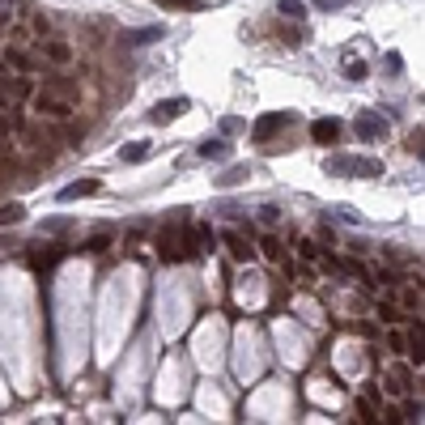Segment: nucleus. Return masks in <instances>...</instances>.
Segmentation results:
<instances>
[{
  "instance_id": "1",
  "label": "nucleus",
  "mask_w": 425,
  "mask_h": 425,
  "mask_svg": "<svg viewBox=\"0 0 425 425\" xmlns=\"http://www.w3.org/2000/svg\"><path fill=\"white\" fill-rule=\"evenodd\" d=\"M30 106H34L38 115H47V119H68V115L77 111L64 89H38V94H30Z\"/></svg>"
},
{
  "instance_id": "2",
  "label": "nucleus",
  "mask_w": 425,
  "mask_h": 425,
  "mask_svg": "<svg viewBox=\"0 0 425 425\" xmlns=\"http://www.w3.org/2000/svg\"><path fill=\"white\" fill-rule=\"evenodd\" d=\"M328 170H332V175H362V179H379V175H383V162H379V158H328Z\"/></svg>"
},
{
  "instance_id": "3",
  "label": "nucleus",
  "mask_w": 425,
  "mask_h": 425,
  "mask_svg": "<svg viewBox=\"0 0 425 425\" xmlns=\"http://www.w3.org/2000/svg\"><path fill=\"white\" fill-rule=\"evenodd\" d=\"M289 123H294V115H289V111H272V115H264V119L251 128V136H255L260 145H268V140H272L277 132H285Z\"/></svg>"
},
{
  "instance_id": "4",
  "label": "nucleus",
  "mask_w": 425,
  "mask_h": 425,
  "mask_svg": "<svg viewBox=\"0 0 425 425\" xmlns=\"http://www.w3.org/2000/svg\"><path fill=\"white\" fill-rule=\"evenodd\" d=\"M187 106H192L187 98H162V102H158V106L149 111V119H153V123H175V119H179V115H183Z\"/></svg>"
},
{
  "instance_id": "5",
  "label": "nucleus",
  "mask_w": 425,
  "mask_h": 425,
  "mask_svg": "<svg viewBox=\"0 0 425 425\" xmlns=\"http://www.w3.org/2000/svg\"><path fill=\"white\" fill-rule=\"evenodd\" d=\"M341 132H345V123H341V119H332V115L311 123V140H315V145H336V140H341Z\"/></svg>"
},
{
  "instance_id": "6",
  "label": "nucleus",
  "mask_w": 425,
  "mask_h": 425,
  "mask_svg": "<svg viewBox=\"0 0 425 425\" xmlns=\"http://www.w3.org/2000/svg\"><path fill=\"white\" fill-rule=\"evenodd\" d=\"M353 132L362 136V140H383L387 136V119H379V115H358V123H353Z\"/></svg>"
},
{
  "instance_id": "7",
  "label": "nucleus",
  "mask_w": 425,
  "mask_h": 425,
  "mask_svg": "<svg viewBox=\"0 0 425 425\" xmlns=\"http://www.w3.org/2000/svg\"><path fill=\"white\" fill-rule=\"evenodd\" d=\"M38 51H43V60H51V64H72V47L64 43V38H47V43H38Z\"/></svg>"
},
{
  "instance_id": "8",
  "label": "nucleus",
  "mask_w": 425,
  "mask_h": 425,
  "mask_svg": "<svg viewBox=\"0 0 425 425\" xmlns=\"http://www.w3.org/2000/svg\"><path fill=\"white\" fill-rule=\"evenodd\" d=\"M98 192H102V183H98V179H81V183H68V187H60V200H64V204H72V200L98 196Z\"/></svg>"
},
{
  "instance_id": "9",
  "label": "nucleus",
  "mask_w": 425,
  "mask_h": 425,
  "mask_svg": "<svg viewBox=\"0 0 425 425\" xmlns=\"http://www.w3.org/2000/svg\"><path fill=\"white\" fill-rule=\"evenodd\" d=\"M226 247H230V255H234L238 264H247V260H255V247H251V243H247V238H243L238 230H230V234H226Z\"/></svg>"
},
{
  "instance_id": "10",
  "label": "nucleus",
  "mask_w": 425,
  "mask_h": 425,
  "mask_svg": "<svg viewBox=\"0 0 425 425\" xmlns=\"http://www.w3.org/2000/svg\"><path fill=\"white\" fill-rule=\"evenodd\" d=\"M404 345H409V349H413V362H417V366H421V362H425V336H421V319H417V328H413V332H409V341H404Z\"/></svg>"
},
{
  "instance_id": "11",
  "label": "nucleus",
  "mask_w": 425,
  "mask_h": 425,
  "mask_svg": "<svg viewBox=\"0 0 425 425\" xmlns=\"http://www.w3.org/2000/svg\"><path fill=\"white\" fill-rule=\"evenodd\" d=\"M119 158H123L128 166H136V162H145V158H149V145H145V140H132V145H128Z\"/></svg>"
},
{
  "instance_id": "12",
  "label": "nucleus",
  "mask_w": 425,
  "mask_h": 425,
  "mask_svg": "<svg viewBox=\"0 0 425 425\" xmlns=\"http://www.w3.org/2000/svg\"><path fill=\"white\" fill-rule=\"evenodd\" d=\"M200 158H213V162H226V158H230V149H226V140H204V145H200Z\"/></svg>"
},
{
  "instance_id": "13",
  "label": "nucleus",
  "mask_w": 425,
  "mask_h": 425,
  "mask_svg": "<svg viewBox=\"0 0 425 425\" xmlns=\"http://www.w3.org/2000/svg\"><path fill=\"white\" fill-rule=\"evenodd\" d=\"M21 217H26V209H21V204H17V200H9V204H4V209H0V226H17V221H21Z\"/></svg>"
},
{
  "instance_id": "14",
  "label": "nucleus",
  "mask_w": 425,
  "mask_h": 425,
  "mask_svg": "<svg viewBox=\"0 0 425 425\" xmlns=\"http://www.w3.org/2000/svg\"><path fill=\"white\" fill-rule=\"evenodd\" d=\"M4 94H9V98H30V94H34V85H30L26 77H17L13 85H4Z\"/></svg>"
},
{
  "instance_id": "15",
  "label": "nucleus",
  "mask_w": 425,
  "mask_h": 425,
  "mask_svg": "<svg viewBox=\"0 0 425 425\" xmlns=\"http://www.w3.org/2000/svg\"><path fill=\"white\" fill-rule=\"evenodd\" d=\"M379 319H387V324H400L404 315H400V307H396V302H379Z\"/></svg>"
},
{
  "instance_id": "16",
  "label": "nucleus",
  "mask_w": 425,
  "mask_h": 425,
  "mask_svg": "<svg viewBox=\"0 0 425 425\" xmlns=\"http://www.w3.org/2000/svg\"><path fill=\"white\" fill-rule=\"evenodd\" d=\"M277 9H281V17H294V21H298V17H302V13H307V9H302V4H298V0H281V4H277Z\"/></svg>"
},
{
  "instance_id": "17",
  "label": "nucleus",
  "mask_w": 425,
  "mask_h": 425,
  "mask_svg": "<svg viewBox=\"0 0 425 425\" xmlns=\"http://www.w3.org/2000/svg\"><path fill=\"white\" fill-rule=\"evenodd\" d=\"M260 247H264V255H268V260H281V255H285V251H281V238H272V234H268Z\"/></svg>"
},
{
  "instance_id": "18",
  "label": "nucleus",
  "mask_w": 425,
  "mask_h": 425,
  "mask_svg": "<svg viewBox=\"0 0 425 425\" xmlns=\"http://www.w3.org/2000/svg\"><path fill=\"white\" fill-rule=\"evenodd\" d=\"M158 4H166V9H179V13H196V9H200V0H158Z\"/></svg>"
},
{
  "instance_id": "19",
  "label": "nucleus",
  "mask_w": 425,
  "mask_h": 425,
  "mask_svg": "<svg viewBox=\"0 0 425 425\" xmlns=\"http://www.w3.org/2000/svg\"><path fill=\"white\" fill-rule=\"evenodd\" d=\"M9 64H13V68H21V72H30V68H34V60H30V55H21V51H9Z\"/></svg>"
},
{
  "instance_id": "20",
  "label": "nucleus",
  "mask_w": 425,
  "mask_h": 425,
  "mask_svg": "<svg viewBox=\"0 0 425 425\" xmlns=\"http://www.w3.org/2000/svg\"><path fill=\"white\" fill-rule=\"evenodd\" d=\"M243 179H247V170H243V166H234V170H230L226 179H217V183H221V187H234V183H243Z\"/></svg>"
},
{
  "instance_id": "21",
  "label": "nucleus",
  "mask_w": 425,
  "mask_h": 425,
  "mask_svg": "<svg viewBox=\"0 0 425 425\" xmlns=\"http://www.w3.org/2000/svg\"><path fill=\"white\" fill-rule=\"evenodd\" d=\"M404 341H409L404 332H392V336H387V349H392V353H404Z\"/></svg>"
},
{
  "instance_id": "22",
  "label": "nucleus",
  "mask_w": 425,
  "mask_h": 425,
  "mask_svg": "<svg viewBox=\"0 0 425 425\" xmlns=\"http://www.w3.org/2000/svg\"><path fill=\"white\" fill-rule=\"evenodd\" d=\"M106 247H111V238H106V234H98V238H89V247H85V251H94V255H98V251H106Z\"/></svg>"
},
{
  "instance_id": "23",
  "label": "nucleus",
  "mask_w": 425,
  "mask_h": 425,
  "mask_svg": "<svg viewBox=\"0 0 425 425\" xmlns=\"http://www.w3.org/2000/svg\"><path fill=\"white\" fill-rule=\"evenodd\" d=\"M345 68H349V77H353V81H362V77H366V64H362V60H353V64H345Z\"/></svg>"
},
{
  "instance_id": "24",
  "label": "nucleus",
  "mask_w": 425,
  "mask_h": 425,
  "mask_svg": "<svg viewBox=\"0 0 425 425\" xmlns=\"http://www.w3.org/2000/svg\"><path fill=\"white\" fill-rule=\"evenodd\" d=\"M302 260H319V247L311 238H302Z\"/></svg>"
},
{
  "instance_id": "25",
  "label": "nucleus",
  "mask_w": 425,
  "mask_h": 425,
  "mask_svg": "<svg viewBox=\"0 0 425 425\" xmlns=\"http://www.w3.org/2000/svg\"><path fill=\"white\" fill-rule=\"evenodd\" d=\"M421 128H417V132H413V136H409V153H417V158H421Z\"/></svg>"
},
{
  "instance_id": "26",
  "label": "nucleus",
  "mask_w": 425,
  "mask_h": 425,
  "mask_svg": "<svg viewBox=\"0 0 425 425\" xmlns=\"http://www.w3.org/2000/svg\"><path fill=\"white\" fill-rule=\"evenodd\" d=\"M358 413H362V421H379V417H375V409H370L366 400H358Z\"/></svg>"
},
{
  "instance_id": "27",
  "label": "nucleus",
  "mask_w": 425,
  "mask_h": 425,
  "mask_svg": "<svg viewBox=\"0 0 425 425\" xmlns=\"http://www.w3.org/2000/svg\"><path fill=\"white\" fill-rule=\"evenodd\" d=\"M34 30H38V34H47V30H51V21H47L43 13H34Z\"/></svg>"
},
{
  "instance_id": "28",
  "label": "nucleus",
  "mask_w": 425,
  "mask_h": 425,
  "mask_svg": "<svg viewBox=\"0 0 425 425\" xmlns=\"http://www.w3.org/2000/svg\"><path fill=\"white\" fill-rule=\"evenodd\" d=\"M336 4H345V0H315V9H336Z\"/></svg>"
},
{
  "instance_id": "29",
  "label": "nucleus",
  "mask_w": 425,
  "mask_h": 425,
  "mask_svg": "<svg viewBox=\"0 0 425 425\" xmlns=\"http://www.w3.org/2000/svg\"><path fill=\"white\" fill-rule=\"evenodd\" d=\"M0 106H9V94H4V85H0Z\"/></svg>"
},
{
  "instance_id": "30",
  "label": "nucleus",
  "mask_w": 425,
  "mask_h": 425,
  "mask_svg": "<svg viewBox=\"0 0 425 425\" xmlns=\"http://www.w3.org/2000/svg\"><path fill=\"white\" fill-rule=\"evenodd\" d=\"M4 132H9V119H4V115H0V136H4Z\"/></svg>"
}]
</instances>
